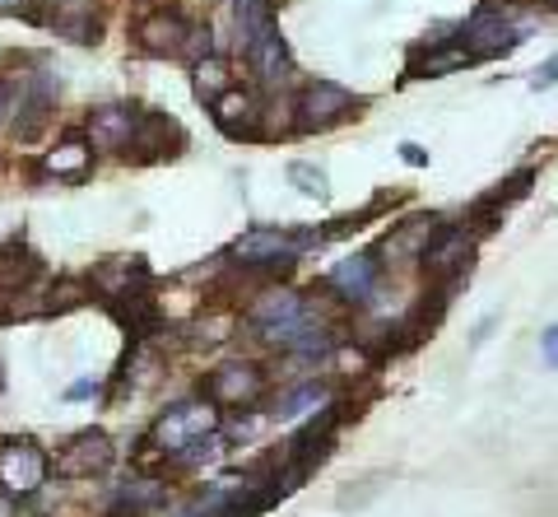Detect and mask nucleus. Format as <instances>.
<instances>
[{"mask_svg":"<svg viewBox=\"0 0 558 517\" xmlns=\"http://www.w3.org/2000/svg\"><path fill=\"white\" fill-rule=\"evenodd\" d=\"M209 112H215V127L229 135V141H256V135H266V98L256 89L233 84L229 94H219L209 103Z\"/></svg>","mask_w":558,"mask_h":517,"instance_id":"obj_9","label":"nucleus"},{"mask_svg":"<svg viewBox=\"0 0 558 517\" xmlns=\"http://www.w3.org/2000/svg\"><path fill=\"white\" fill-rule=\"evenodd\" d=\"M112 457H117L112 438L102 434V429H84V434H75L57 453V476H65V480H89L98 471H108Z\"/></svg>","mask_w":558,"mask_h":517,"instance_id":"obj_13","label":"nucleus"},{"mask_svg":"<svg viewBox=\"0 0 558 517\" xmlns=\"http://www.w3.org/2000/svg\"><path fill=\"white\" fill-rule=\"evenodd\" d=\"M168 504V485L154 476H140V480H121V485L112 490L108 508H102V517H145L154 508Z\"/></svg>","mask_w":558,"mask_h":517,"instance_id":"obj_18","label":"nucleus"},{"mask_svg":"<svg viewBox=\"0 0 558 517\" xmlns=\"http://www.w3.org/2000/svg\"><path fill=\"white\" fill-rule=\"evenodd\" d=\"M289 182L299 187L303 196H312V201H326V196H330V178H326V168L307 164V159H293V164H289Z\"/></svg>","mask_w":558,"mask_h":517,"instance_id":"obj_25","label":"nucleus"},{"mask_svg":"<svg viewBox=\"0 0 558 517\" xmlns=\"http://www.w3.org/2000/svg\"><path fill=\"white\" fill-rule=\"evenodd\" d=\"M461 65H475V57L465 51L461 38H428L410 51L405 75L410 80H442V75H457Z\"/></svg>","mask_w":558,"mask_h":517,"instance_id":"obj_15","label":"nucleus"},{"mask_svg":"<svg viewBox=\"0 0 558 517\" xmlns=\"http://www.w3.org/2000/svg\"><path fill=\"white\" fill-rule=\"evenodd\" d=\"M299 233L293 229H266V224H256L233 243V256L242 270H266V275H279L299 262Z\"/></svg>","mask_w":558,"mask_h":517,"instance_id":"obj_6","label":"nucleus"},{"mask_svg":"<svg viewBox=\"0 0 558 517\" xmlns=\"http://www.w3.org/2000/svg\"><path fill=\"white\" fill-rule=\"evenodd\" d=\"M242 5H247V0H233V10H242Z\"/></svg>","mask_w":558,"mask_h":517,"instance_id":"obj_34","label":"nucleus"},{"mask_svg":"<svg viewBox=\"0 0 558 517\" xmlns=\"http://www.w3.org/2000/svg\"><path fill=\"white\" fill-rule=\"evenodd\" d=\"M186 28H191V20L182 10L159 5V10H149L145 20L135 24V47L145 51V57H182Z\"/></svg>","mask_w":558,"mask_h":517,"instance_id":"obj_14","label":"nucleus"},{"mask_svg":"<svg viewBox=\"0 0 558 517\" xmlns=\"http://www.w3.org/2000/svg\"><path fill=\"white\" fill-rule=\"evenodd\" d=\"M531 38V28H521V24H512L508 14H502L498 5H484L470 14V24H461V43H465V51L475 61H494V57H508V51H517L521 43Z\"/></svg>","mask_w":558,"mask_h":517,"instance_id":"obj_4","label":"nucleus"},{"mask_svg":"<svg viewBox=\"0 0 558 517\" xmlns=\"http://www.w3.org/2000/svg\"><path fill=\"white\" fill-rule=\"evenodd\" d=\"M112 313L121 317V326H131V336H140V340L159 326V303L149 299L145 285L131 289V294H121V299H112Z\"/></svg>","mask_w":558,"mask_h":517,"instance_id":"obj_23","label":"nucleus"},{"mask_svg":"<svg viewBox=\"0 0 558 517\" xmlns=\"http://www.w3.org/2000/svg\"><path fill=\"white\" fill-rule=\"evenodd\" d=\"M363 112V98L349 94L344 84H330V80H312L299 89V98H293V131L303 135H322L330 127L349 122V117Z\"/></svg>","mask_w":558,"mask_h":517,"instance_id":"obj_2","label":"nucleus"},{"mask_svg":"<svg viewBox=\"0 0 558 517\" xmlns=\"http://www.w3.org/2000/svg\"><path fill=\"white\" fill-rule=\"evenodd\" d=\"M191 71H196V98H201V103H215L219 94L233 89V65L223 61V57H215V51H209L205 61L191 65Z\"/></svg>","mask_w":558,"mask_h":517,"instance_id":"obj_24","label":"nucleus"},{"mask_svg":"<svg viewBox=\"0 0 558 517\" xmlns=\"http://www.w3.org/2000/svg\"><path fill=\"white\" fill-rule=\"evenodd\" d=\"M470 256H475V233L457 229V224H438V233L428 238L424 248V270L433 275V280H442L447 289H457L465 275H470Z\"/></svg>","mask_w":558,"mask_h":517,"instance_id":"obj_8","label":"nucleus"},{"mask_svg":"<svg viewBox=\"0 0 558 517\" xmlns=\"http://www.w3.org/2000/svg\"><path fill=\"white\" fill-rule=\"evenodd\" d=\"M0 127H10V80L0 75Z\"/></svg>","mask_w":558,"mask_h":517,"instance_id":"obj_32","label":"nucleus"},{"mask_svg":"<svg viewBox=\"0 0 558 517\" xmlns=\"http://www.w3.org/2000/svg\"><path fill=\"white\" fill-rule=\"evenodd\" d=\"M140 285H149V266H145V256H108L98 270H94V289L102 299H121V294H131V289Z\"/></svg>","mask_w":558,"mask_h":517,"instance_id":"obj_19","label":"nucleus"},{"mask_svg":"<svg viewBox=\"0 0 558 517\" xmlns=\"http://www.w3.org/2000/svg\"><path fill=\"white\" fill-rule=\"evenodd\" d=\"M94 172V145L84 131H70L57 149H47L38 159V178H57V182H84Z\"/></svg>","mask_w":558,"mask_h":517,"instance_id":"obj_17","label":"nucleus"},{"mask_svg":"<svg viewBox=\"0 0 558 517\" xmlns=\"http://www.w3.org/2000/svg\"><path fill=\"white\" fill-rule=\"evenodd\" d=\"M5 14H24V20H38V0H0V20Z\"/></svg>","mask_w":558,"mask_h":517,"instance_id":"obj_30","label":"nucleus"},{"mask_svg":"<svg viewBox=\"0 0 558 517\" xmlns=\"http://www.w3.org/2000/svg\"><path fill=\"white\" fill-rule=\"evenodd\" d=\"M400 159H405L410 168H428V149L414 145V141H405V145H400Z\"/></svg>","mask_w":558,"mask_h":517,"instance_id":"obj_31","label":"nucleus"},{"mask_svg":"<svg viewBox=\"0 0 558 517\" xmlns=\"http://www.w3.org/2000/svg\"><path fill=\"white\" fill-rule=\"evenodd\" d=\"M65 396H70V401H84V396H94V383H89V377H80V383L65 387Z\"/></svg>","mask_w":558,"mask_h":517,"instance_id":"obj_33","label":"nucleus"},{"mask_svg":"<svg viewBox=\"0 0 558 517\" xmlns=\"http://www.w3.org/2000/svg\"><path fill=\"white\" fill-rule=\"evenodd\" d=\"M381 275H387V262H381V252H354L344 256V262H336V270L326 275V289H336V294L344 303H373L377 289H381Z\"/></svg>","mask_w":558,"mask_h":517,"instance_id":"obj_11","label":"nucleus"},{"mask_svg":"<svg viewBox=\"0 0 558 517\" xmlns=\"http://www.w3.org/2000/svg\"><path fill=\"white\" fill-rule=\"evenodd\" d=\"M539 354H545L549 369H558V322L545 326V336H539Z\"/></svg>","mask_w":558,"mask_h":517,"instance_id":"obj_29","label":"nucleus"},{"mask_svg":"<svg viewBox=\"0 0 558 517\" xmlns=\"http://www.w3.org/2000/svg\"><path fill=\"white\" fill-rule=\"evenodd\" d=\"M89 294H94V289L84 285V280H57V285H47V303H43V313H70V308H80Z\"/></svg>","mask_w":558,"mask_h":517,"instance_id":"obj_26","label":"nucleus"},{"mask_svg":"<svg viewBox=\"0 0 558 517\" xmlns=\"http://www.w3.org/2000/svg\"><path fill=\"white\" fill-rule=\"evenodd\" d=\"M242 57H247L252 75H256V84L266 94H279V89H289L293 84V51H289L284 38H279V24L242 43Z\"/></svg>","mask_w":558,"mask_h":517,"instance_id":"obj_10","label":"nucleus"},{"mask_svg":"<svg viewBox=\"0 0 558 517\" xmlns=\"http://www.w3.org/2000/svg\"><path fill=\"white\" fill-rule=\"evenodd\" d=\"M531 182H535V168H521V172H512L508 182H498V192H488L480 205H475V224L480 229H494L498 224V211H508L512 201H521L531 192Z\"/></svg>","mask_w":558,"mask_h":517,"instance_id":"obj_22","label":"nucleus"},{"mask_svg":"<svg viewBox=\"0 0 558 517\" xmlns=\"http://www.w3.org/2000/svg\"><path fill=\"white\" fill-rule=\"evenodd\" d=\"M554 84H558V51H554L545 65H535V71H531V89H535V94H539V89H554Z\"/></svg>","mask_w":558,"mask_h":517,"instance_id":"obj_28","label":"nucleus"},{"mask_svg":"<svg viewBox=\"0 0 558 517\" xmlns=\"http://www.w3.org/2000/svg\"><path fill=\"white\" fill-rule=\"evenodd\" d=\"M5 80H10V135L14 141H33L51 117L57 80L47 71H20V75H5Z\"/></svg>","mask_w":558,"mask_h":517,"instance_id":"obj_3","label":"nucleus"},{"mask_svg":"<svg viewBox=\"0 0 558 517\" xmlns=\"http://www.w3.org/2000/svg\"><path fill=\"white\" fill-rule=\"evenodd\" d=\"M182 127L172 122V117H163V112H140V127H135V141H131V159L135 164H154V159H168V154H178L182 149Z\"/></svg>","mask_w":558,"mask_h":517,"instance_id":"obj_16","label":"nucleus"},{"mask_svg":"<svg viewBox=\"0 0 558 517\" xmlns=\"http://www.w3.org/2000/svg\"><path fill=\"white\" fill-rule=\"evenodd\" d=\"M140 112H145V108H135V103H102V108L89 112L84 135H89V145L102 149V154H126L131 141H135Z\"/></svg>","mask_w":558,"mask_h":517,"instance_id":"obj_12","label":"nucleus"},{"mask_svg":"<svg viewBox=\"0 0 558 517\" xmlns=\"http://www.w3.org/2000/svg\"><path fill=\"white\" fill-rule=\"evenodd\" d=\"M51 457L33 438H5L0 443V490L14 498H28L47 485Z\"/></svg>","mask_w":558,"mask_h":517,"instance_id":"obj_7","label":"nucleus"},{"mask_svg":"<svg viewBox=\"0 0 558 517\" xmlns=\"http://www.w3.org/2000/svg\"><path fill=\"white\" fill-rule=\"evenodd\" d=\"M201 392H205V401L219 410H247L266 396V369L252 364V359H229V364H219L205 377Z\"/></svg>","mask_w":558,"mask_h":517,"instance_id":"obj_5","label":"nucleus"},{"mask_svg":"<svg viewBox=\"0 0 558 517\" xmlns=\"http://www.w3.org/2000/svg\"><path fill=\"white\" fill-rule=\"evenodd\" d=\"M219 429V406H209V401H182V406H168L159 420H154V429L145 434V453L140 457H149V453H159L168 467H172V457L182 453L186 443H196L201 434H215Z\"/></svg>","mask_w":558,"mask_h":517,"instance_id":"obj_1","label":"nucleus"},{"mask_svg":"<svg viewBox=\"0 0 558 517\" xmlns=\"http://www.w3.org/2000/svg\"><path fill=\"white\" fill-rule=\"evenodd\" d=\"M330 401L326 383H299V387H284L270 401V420H303V416H317V410Z\"/></svg>","mask_w":558,"mask_h":517,"instance_id":"obj_21","label":"nucleus"},{"mask_svg":"<svg viewBox=\"0 0 558 517\" xmlns=\"http://www.w3.org/2000/svg\"><path fill=\"white\" fill-rule=\"evenodd\" d=\"M209 51H215V33H209V24H191L186 28V43H182V61H205Z\"/></svg>","mask_w":558,"mask_h":517,"instance_id":"obj_27","label":"nucleus"},{"mask_svg":"<svg viewBox=\"0 0 558 517\" xmlns=\"http://www.w3.org/2000/svg\"><path fill=\"white\" fill-rule=\"evenodd\" d=\"M438 215H414V219H405V224H396V229L387 233V243H381L377 252L381 256H391V262H418L424 256V248H428V238L438 233Z\"/></svg>","mask_w":558,"mask_h":517,"instance_id":"obj_20","label":"nucleus"}]
</instances>
